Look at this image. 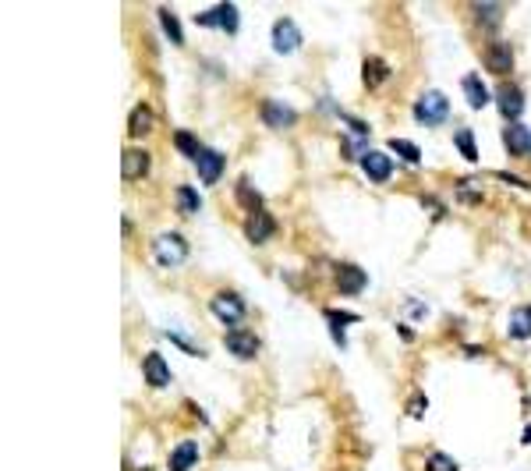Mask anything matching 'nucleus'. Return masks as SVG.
<instances>
[{
	"label": "nucleus",
	"instance_id": "33",
	"mask_svg": "<svg viewBox=\"0 0 531 471\" xmlns=\"http://www.w3.org/2000/svg\"><path fill=\"white\" fill-rule=\"evenodd\" d=\"M521 443H531V426H528V429L521 433Z\"/></svg>",
	"mask_w": 531,
	"mask_h": 471
},
{
	"label": "nucleus",
	"instance_id": "12",
	"mask_svg": "<svg viewBox=\"0 0 531 471\" xmlns=\"http://www.w3.org/2000/svg\"><path fill=\"white\" fill-rule=\"evenodd\" d=\"M224 344H227V351H231V354H238V358H255V354H259V347H262V344H259V337H255V333H245V330H231Z\"/></svg>",
	"mask_w": 531,
	"mask_h": 471
},
{
	"label": "nucleus",
	"instance_id": "15",
	"mask_svg": "<svg viewBox=\"0 0 531 471\" xmlns=\"http://www.w3.org/2000/svg\"><path fill=\"white\" fill-rule=\"evenodd\" d=\"M486 64H489V71H496V75H510V71H514V50H510L507 43H493Z\"/></svg>",
	"mask_w": 531,
	"mask_h": 471
},
{
	"label": "nucleus",
	"instance_id": "3",
	"mask_svg": "<svg viewBox=\"0 0 531 471\" xmlns=\"http://www.w3.org/2000/svg\"><path fill=\"white\" fill-rule=\"evenodd\" d=\"M152 259H156L159 266H181L184 259H188V241H184L181 234H174V231L159 234V238L152 241Z\"/></svg>",
	"mask_w": 531,
	"mask_h": 471
},
{
	"label": "nucleus",
	"instance_id": "22",
	"mask_svg": "<svg viewBox=\"0 0 531 471\" xmlns=\"http://www.w3.org/2000/svg\"><path fill=\"white\" fill-rule=\"evenodd\" d=\"M152 128V110L145 107V103H138V107L131 110V121H128V131H131V138H142L145 131Z\"/></svg>",
	"mask_w": 531,
	"mask_h": 471
},
{
	"label": "nucleus",
	"instance_id": "8",
	"mask_svg": "<svg viewBox=\"0 0 531 471\" xmlns=\"http://www.w3.org/2000/svg\"><path fill=\"white\" fill-rule=\"evenodd\" d=\"M273 231H277V220L266 213V209H259V213H248V220H245V234H248V241L252 245H262V241H270L273 238Z\"/></svg>",
	"mask_w": 531,
	"mask_h": 471
},
{
	"label": "nucleus",
	"instance_id": "5",
	"mask_svg": "<svg viewBox=\"0 0 531 471\" xmlns=\"http://www.w3.org/2000/svg\"><path fill=\"white\" fill-rule=\"evenodd\" d=\"M361 171H365V177L368 181H376V184H383V181H390L393 174H397V164L390 160L386 152H379V149H372L365 160H361Z\"/></svg>",
	"mask_w": 531,
	"mask_h": 471
},
{
	"label": "nucleus",
	"instance_id": "28",
	"mask_svg": "<svg viewBox=\"0 0 531 471\" xmlns=\"http://www.w3.org/2000/svg\"><path fill=\"white\" fill-rule=\"evenodd\" d=\"M238 195H241V202L252 209V213H259V209H262V195H259L248 181H241V184H238Z\"/></svg>",
	"mask_w": 531,
	"mask_h": 471
},
{
	"label": "nucleus",
	"instance_id": "23",
	"mask_svg": "<svg viewBox=\"0 0 531 471\" xmlns=\"http://www.w3.org/2000/svg\"><path fill=\"white\" fill-rule=\"evenodd\" d=\"M453 142H457V152L464 156L467 164H478V145H474V131H471V128H460V131L453 135Z\"/></svg>",
	"mask_w": 531,
	"mask_h": 471
},
{
	"label": "nucleus",
	"instance_id": "14",
	"mask_svg": "<svg viewBox=\"0 0 531 471\" xmlns=\"http://www.w3.org/2000/svg\"><path fill=\"white\" fill-rule=\"evenodd\" d=\"M323 316H326V323L333 326V344H337V347H347L344 326H347V323H358L361 316H358V312H340V308H326Z\"/></svg>",
	"mask_w": 531,
	"mask_h": 471
},
{
	"label": "nucleus",
	"instance_id": "4",
	"mask_svg": "<svg viewBox=\"0 0 531 471\" xmlns=\"http://www.w3.org/2000/svg\"><path fill=\"white\" fill-rule=\"evenodd\" d=\"M333 284H337L340 294H361L365 284H368V277H365V270L354 266V263H337V266H333Z\"/></svg>",
	"mask_w": 531,
	"mask_h": 471
},
{
	"label": "nucleus",
	"instance_id": "26",
	"mask_svg": "<svg viewBox=\"0 0 531 471\" xmlns=\"http://www.w3.org/2000/svg\"><path fill=\"white\" fill-rule=\"evenodd\" d=\"M174 145H177V152L191 156V160H198V156H202V145H198V138H195L191 131H177V135H174Z\"/></svg>",
	"mask_w": 531,
	"mask_h": 471
},
{
	"label": "nucleus",
	"instance_id": "31",
	"mask_svg": "<svg viewBox=\"0 0 531 471\" xmlns=\"http://www.w3.org/2000/svg\"><path fill=\"white\" fill-rule=\"evenodd\" d=\"M170 340L177 344V347H184V351H191V354H202V347H195L188 337H181V333H170Z\"/></svg>",
	"mask_w": 531,
	"mask_h": 471
},
{
	"label": "nucleus",
	"instance_id": "32",
	"mask_svg": "<svg viewBox=\"0 0 531 471\" xmlns=\"http://www.w3.org/2000/svg\"><path fill=\"white\" fill-rule=\"evenodd\" d=\"M474 11L482 15L486 22H493V18H500V8H493V4H474Z\"/></svg>",
	"mask_w": 531,
	"mask_h": 471
},
{
	"label": "nucleus",
	"instance_id": "11",
	"mask_svg": "<svg viewBox=\"0 0 531 471\" xmlns=\"http://www.w3.org/2000/svg\"><path fill=\"white\" fill-rule=\"evenodd\" d=\"M142 372H145V383L149 386H170V369H167V358L163 354H145V361H142Z\"/></svg>",
	"mask_w": 531,
	"mask_h": 471
},
{
	"label": "nucleus",
	"instance_id": "21",
	"mask_svg": "<svg viewBox=\"0 0 531 471\" xmlns=\"http://www.w3.org/2000/svg\"><path fill=\"white\" fill-rule=\"evenodd\" d=\"M390 78V68L383 64V57H365V85L368 89H379Z\"/></svg>",
	"mask_w": 531,
	"mask_h": 471
},
{
	"label": "nucleus",
	"instance_id": "19",
	"mask_svg": "<svg viewBox=\"0 0 531 471\" xmlns=\"http://www.w3.org/2000/svg\"><path fill=\"white\" fill-rule=\"evenodd\" d=\"M460 85H464V96H467V103H471L474 110H482L486 103H489V89H486V82L478 78V75H464Z\"/></svg>",
	"mask_w": 531,
	"mask_h": 471
},
{
	"label": "nucleus",
	"instance_id": "9",
	"mask_svg": "<svg viewBox=\"0 0 531 471\" xmlns=\"http://www.w3.org/2000/svg\"><path fill=\"white\" fill-rule=\"evenodd\" d=\"M298 46H301V29L291 18H280L273 25V50L277 54H294Z\"/></svg>",
	"mask_w": 531,
	"mask_h": 471
},
{
	"label": "nucleus",
	"instance_id": "30",
	"mask_svg": "<svg viewBox=\"0 0 531 471\" xmlns=\"http://www.w3.org/2000/svg\"><path fill=\"white\" fill-rule=\"evenodd\" d=\"M457 198H460V202H478V198H482V191H478L474 184H464V181H460V184H457Z\"/></svg>",
	"mask_w": 531,
	"mask_h": 471
},
{
	"label": "nucleus",
	"instance_id": "13",
	"mask_svg": "<svg viewBox=\"0 0 531 471\" xmlns=\"http://www.w3.org/2000/svg\"><path fill=\"white\" fill-rule=\"evenodd\" d=\"M262 121L270 124V128H291V124L298 121V114L287 107V103L270 99V103H262Z\"/></svg>",
	"mask_w": 531,
	"mask_h": 471
},
{
	"label": "nucleus",
	"instance_id": "6",
	"mask_svg": "<svg viewBox=\"0 0 531 471\" xmlns=\"http://www.w3.org/2000/svg\"><path fill=\"white\" fill-rule=\"evenodd\" d=\"M496 103H500V114L510 121V124H521V114H524V92L517 85H503L496 92Z\"/></svg>",
	"mask_w": 531,
	"mask_h": 471
},
{
	"label": "nucleus",
	"instance_id": "20",
	"mask_svg": "<svg viewBox=\"0 0 531 471\" xmlns=\"http://www.w3.org/2000/svg\"><path fill=\"white\" fill-rule=\"evenodd\" d=\"M531 337V305H521L510 312V340H528Z\"/></svg>",
	"mask_w": 531,
	"mask_h": 471
},
{
	"label": "nucleus",
	"instance_id": "25",
	"mask_svg": "<svg viewBox=\"0 0 531 471\" xmlns=\"http://www.w3.org/2000/svg\"><path fill=\"white\" fill-rule=\"evenodd\" d=\"M390 149H393L397 156H404V160H407L411 167H418V164H421L418 145H414V142H407V138H390Z\"/></svg>",
	"mask_w": 531,
	"mask_h": 471
},
{
	"label": "nucleus",
	"instance_id": "7",
	"mask_svg": "<svg viewBox=\"0 0 531 471\" xmlns=\"http://www.w3.org/2000/svg\"><path fill=\"white\" fill-rule=\"evenodd\" d=\"M195 22L198 25H212V29H224V32H238V8L234 4H220V8H212V11H202V15H195Z\"/></svg>",
	"mask_w": 531,
	"mask_h": 471
},
{
	"label": "nucleus",
	"instance_id": "24",
	"mask_svg": "<svg viewBox=\"0 0 531 471\" xmlns=\"http://www.w3.org/2000/svg\"><path fill=\"white\" fill-rule=\"evenodd\" d=\"M159 22H163V32H167V39H170L174 46L184 43V32H181V25H177V18H174L170 8H159Z\"/></svg>",
	"mask_w": 531,
	"mask_h": 471
},
{
	"label": "nucleus",
	"instance_id": "29",
	"mask_svg": "<svg viewBox=\"0 0 531 471\" xmlns=\"http://www.w3.org/2000/svg\"><path fill=\"white\" fill-rule=\"evenodd\" d=\"M425 471H460V468H457V461H453L450 454H429Z\"/></svg>",
	"mask_w": 531,
	"mask_h": 471
},
{
	"label": "nucleus",
	"instance_id": "17",
	"mask_svg": "<svg viewBox=\"0 0 531 471\" xmlns=\"http://www.w3.org/2000/svg\"><path fill=\"white\" fill-rule=\"evenodd\" d=\"M195 461H198V447H195L191 440H184V443H177V447H174V454H170L167 468H170V471H191V468H195Z\"/></svg>",
	"mask_w": 531,
	"mask_h": 471
},
{
	"label": "nucleus",
	"instance_id": "27",
	"mask_svg": "<svg viewBox=\"0 0 531 471\" xmlns=\"http://www.w3.org/2000/svg\"><path fill=\"white\" fill-rule=\"evenodd\" d=\"M177 205L184 209V213H195V209L202 205V198H198V191H195V188L181 184V188H177Z\"/></svg>",
	"mask_w": 531,
	"mask_h": 471
},
{
	"label": "nucleus",
	"instance_id": "2",
	"mask_svg": "<svg viewBox=\"0 0 531 471\" xmlns=\"http://www.w3.org/2000/svg\"><path fill=\"white\" fill-rule=\"evenodd\" d=\"M209 312H212V316H217L224 326H231V330H238V326L245 323V301H241V294H234V291L212 294Z\"/></svg>",
	"mask_w": 531,
	"mask_h": 471
},
{
	"label": "nucleus",
	"instance_id": "16",
	"mask_svg": "<svg viewBox=\"0 0 531 471\" xmlns=\"http://www.w3.org/2000/svg\"><path fill=\"white\" fill-rule=\"evenodd\" d=\"M121 174L128 177V181H135V177H145V171H149V152L145 149H124V160H121Z\"/></svg>",
	"mask_w": 531,
	"mask_h": 471
},
{
	"label": "nucleus",
	"instance_id": "1",
	"mask_svg": "<svg viewBox=\"0 0 531 471\" xmlns=\"http://www.w3.org/2000/svg\"><path fill=\"white\" fill-rule=\"evenodd\" d=\"M446 117H450V99H446L439 89H429V92L418 96V103H414V121H418V124L439 128Z\"/></svg>",
	"mask_w": 531,
	"mask_h": 471
},
{
	"label": "nucleus",
	"instance_id": "10",
	"mask_svg": "<svg viewBox=\"0 0 531 471\" xmlns=\"http://www.w3.org/2000/svg\"><path fill=\"white\" fill-rule=\"evenodd\" d=\"M195 164H198V181L202 184H217L224 177V152H217V149H202V156Z\"/></svg>",
	"mask_w": 531,
	"mask_h": 471
},
{
	"label": "nucleus",
	"instance_id": "18",
	"mask_svg": "<svg viewBox=\"0 0 531 471\" xmlns=\"http://www.w3.org/2000/svg\"><path fill=\"white\" fill-rule=\"evenodd\" d=\"M503 142H507V149H510L514 156H524V152H531V131H528L524 124H507V131H503Z\"/></svg>",
	"mask_w": 531,
	"mask_h": 471
}]
</instances>
